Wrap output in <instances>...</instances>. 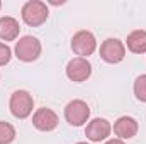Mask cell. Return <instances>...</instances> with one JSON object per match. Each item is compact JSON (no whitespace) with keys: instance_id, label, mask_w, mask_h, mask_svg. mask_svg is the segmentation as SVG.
<instances>
[{"instance_id":"ac0fdd59","label":"cell","mask_w":146,"mask_h":144,"mask_svg":"<svg viewBox=\"0 0 146 144\" xmlns=\"http://www.w3.org/2000/svg\"><path fill=\"white\" fill-rule=\"evenodd\" d=\"M0 9H2V2H0Z\"/></svg>"},{"instance_id":"9c48e42d","label":"cell","mask_w":146,"mask_h":144,"mask_svg":"<svg viewBox=\"0 0 146 144\" xmlns=\"http://www.w3.org/2000/svg\"><path fill=\"white\" fill-rule=\"evenodd\" d=\"M92 75V65L87 61V58H73L66 65V76L75 83L87 81Z\"/></svg>"},{"instance_id":"4fadbf2b","label":"cell","mask_w":146,"mask_h":144,"mask_svg":"<svg viewBox=\"0 0 146 144\" xmlns=\"http://www.w3.org/2000/svg\"><path fill=\"white\" fill-rule=\"evenodd\" d=\"M15 139V129L12 124L0 120V144H10Z\"/></svg>"},{"instance_id":"30bf717a","label":"cell","mask_w":146,"mask_h":144,"mask_svg":"<svg viewBox=\"0 0 146 144\" xmlns=\"http://www.w3.org/2000/svg\"><path fill=\"white\" fill-rule=\"evenodd\" d=\"M114 134L117 136V139L121 141H126V139H133L136 134H138V120L134 117H129V115H122L119 117L115 122H114Z\"/></svg>"},{"instance_id":"52a82bcc","label":"cell","mask_w":146,"mask_h":144,"mask_svg":"<svg viewBox=\"0 0 146 144\" xmlns=\"http://www.w3.org/2000/svg\"><path fill=\"white\" fill-rule=\"evenodd\" d=\"M58 122H60L58 114L48 107L37 108L36 112L33 114V126L36 127L37 131H41V132H51V131H54L58 127Z\"/></svg>"},{"instance_id":"7a4b0ae2","label":"cell","mask_w":146,"mask_h":144,"mask_svg":"<svg viewBox=\"0 0 146 144\" xmlns=\"http://www.w3.org/2000/svg\"><path fill=\"white\" fill-rule=\"evenodd\" d=\"M41 51H42L41 41L34 36H22L15 42V48H14L15 58L24 61V63L36 61L37 58L41 56Z\"/></svg>"},{"instance_id":"ba28073f","label":"cell","mask_w":146,"mask_h":144,"mask_svg":"<svg viewBox=\"0 0 146 144\" xmlns=\"http://www.w3.org/2000/svg\"><path fill=\"white\" fill-rule=\"evenodd\" d=\"M112 132V126L107 119H102V117H97V119H92L88 124H87V129H85V136L88 141L92 143H100V141H107Z\"/></svg>"},{"instance_id":"5bb4252c","label":"cell","mask_w":146,"mask_h":144,"mask_svg":"<svg viewBox=\"0 0 146 144\" xmlns=\"http://www.w3.org/2000/svg\"><path fill=\"white\" fill-rule=\"evenodd\" d=\"M134 95L139 102H146V75H139L134 80Z\"/></svg>"},{"instance_id":"6da1fadb","label":"cell","mask_w":146,"mask_h":144,"mask_svg":"<svg viewBox=\"0 0 146 144\" xmlns=\"http://www.w3.org/2000/svg\"><path fill=\"white\" fill-rule=\"evenodd\" d=\"M21 15H22V20L31 26V27H39L42 26L46 20H48V15H49V9L44 2L41 0H29L22 5V10H21Z\"/></svg>"},{"instance_id":"8992f818","label":"cell","mask_w":146,"mask_h":144,"mask_svg":"<svg viewBox=\"0 0 146 144\" xmlns=\"http://www.w3.org/2000/svg\"><path fill=\"white\" fill-rule=\"evenodd\" d=\"M100 58L109 63V65H117L126 58V46L122 41L109 37L100 44Z\"/></svg>"},{"instance_id":"3957f363","label":"cell","mask_w":146,"mask_h":144,"mask_svg":"<svg viewBox=\"0 0 146 144\" xmlns=\"http://www.w3.org/2000/svg\"><path fill=\"white\" fill-rule=\"evenodd\" d=\"M9 108L15 119H27L33 114L34 108V98L27 90H15L10 95Z\"/></svg>"},{"instance_id":"277c9868","label":"cell","mask_w":146,"mask_h":144,"mask_svg":"<svg viewBox=\"0 0 146 144\" xmlns=\"http://www.w3.org/2000/svg\"><path fill=\"white\" fill-rule=\"evenodd\" d=\"M90 117V107L87 102L76 98V100H72L66 104L65 107V119L70 126H75V127H80L83 126Z\"/></svg>"},{"instance_id":"9a60e30c","label":"cell","mask_w":146,"mask_h":144,"mask_svg":"<svg viewBox=\"0 0 146 144\" xmlns=\"http://www.w3.org/2000/svg\"><path fill=\"white\" fill-rule=\"evenodd\" d=\"M10 59H12V49L5 42H0V66L9 65Z\"/></svg>"},{"instance_id":"8fae6325","label":"cell","mask_w":146,"mask_h":144,"mask_svg":"<svg viewBox=\"0 0 146 144\" xmlns=\"http://www.w3.org/2000/svg\"><path fill=\"white\" fill-rule=\"evenodd\" d=\"M19 32H21V26L17 19L10 15L0 17V39L2 41H15L19 37Z\"/></svg>"},{"instance_id":"5b68a950","label":"cell","mask_w":146,"mask_h":144,"mask_svg":"<svg viewBox=\"0 0 146 144\" xmlns=\"http://www.w3.org/2000/svg\"><path fill=\"white\" fill-rule=\"evenodd\" d=\"M72 49L78 58H88L97 49V39L90 31H78L72 37Z\"/></svg>"},{"instance_id":"7c38bea8","label":"cell","mask_w":146,"mask_h":144,"mask_svg":"<svg viewBox=\"0 0 146 144\" xmlns=\"http://www.w3.org/2000/svg\"><path fill=\"white\" fill-rule=\"evenodd\" d=\"M126 44L131 53H136V54L146 53V31H143V29L133 31L126 39Z\"/></svg>"},{"instance_id":"e0dca14e","label":"cell","mask_w":146,"mask_h":144,"mask_svg":"<svg viewBox=\"0 0 146 144\" xmlns=\"http://www.w3.org/2000/svg\"><path fill=\"white\" fill-rule=\"evenodd\" d=\"M76 144H88V143H76Z\"/></svg>"},{"instance_id":"2e32d148","label":"cell","mask_w":146,"mask_h":144,"mask_svg":"<svg viewBox=\"0 0 146 144\" xmlns=\"http://www.w3.org/2000/svg\"><path fill=\"white\" fill-rule=\"evenodd\" d=\"M104 144H124V141H121V139H117V137H114V139H107Z\"/></svg>"}]
</instances>
